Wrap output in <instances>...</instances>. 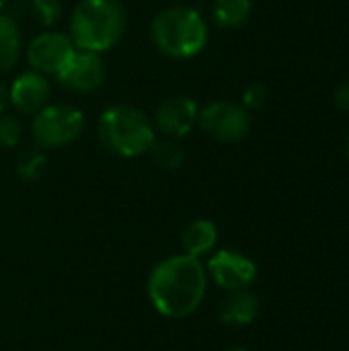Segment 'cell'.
<instances>
[{"instance_id": "obj_23", "label": "cell", "mask_w": 349, "mask_h": 351, "mask_svg": "<svg viewBox=\"0 0 349 351\" xmlns=\"http://www.w3.org/2000/svg\"><path fill=\"white\" fill-rule=\"evenodd\" d=\"M226 351H247L245 348H230V350H226Z\"/></svg>"}, {"instance_id": "obj_16", "label": "cell", "mask_w": 349, "mask_h": 351, "mask_svg": "<svg viewBox=\"0 0 349 351\" xmlns=\"http://www.w3.org/2000/svg\"><path fill=\"white\" fill-rule=\"evenodd\" d=\"M148 154H150L152 162L158 169H163V171H177L185 162V152H183V148L173 138L154 140V144L150 146Z\"/></svg>"}, {"instance_id": "obj_12", "label": "cell", "mask_w": 349, "mask_h": 351, "mask_svg": "<svg viewBox=\"0 0 349 351\" xmlns=\"http://www.w3.org/2000/svg\"><path fill=\"white\" fill-rule=\"evenodd\" d=\"M259 315V298L249 290L228 292L218 308V319L226 327H247Z\"/></svg>"}, {"instance_id": "obj_17", "label": "cell", "mask_w": 349, "mask_h": 351, "mask_svg": "<svg viewBox=\"0 0 349 351\" xmlns=\"http://www.w3.org/2000/svg\"><path fill=\"white\" fill-rule=\"evenodd\" d=\"M47 167V154L43 148H29L27 152L21 154L16 162V175L23 181H37Z\"/></svg>"}, {"instance_id": "obj_18", "label": "cell", "mask_w": 349, "mask_h": 351, "mask_svg": "<svg viewBox=\"0 0 349 351\" xmlns=\"http://www.w3.org/2000/svg\"><path fill=\"white\" fill-rule=\"evenodd\" d=\"M31 14L39 25L49 27L60 21L62 2L60 0H31Z\"/></svg>"}, {"instance_id": "obj_8", "label": "cell", "mask_w": 349, "mask_h": 351, "mask_svg": "<svg viewBox=\"0 0 349 351\" xmlns=\"http://www.w3.org/2000/svg\"><path fill=\"white\" fill-rule=\"evenodd\" d=\"M206 271H208V278H212V282L226 292L249 290L253 282L257 280L255 263L243 253L230 251V249H222L214 253L208 261Z\"/></svg>"}, {"instance_id": "obj_7", "label": "cell", "mask_w": 349, "mask_h": 351, "mask_svg": "<svg viewBox=\"0 0 349 351\" xmlns=\"http://www.w3.org/2000/svg\"><path fill=\"white\" fill-rule=\"evenodd\" d=\"M76 45L70 35L60 31H43L27 45V62L31 70H37L45 76H58L64 66L76 53Z\"/></svg>"}, {"instance_id": "obj_11", "label": "cell", "mask_w": 349, "mask_h": 351, "mask_svg": "<svg viewBox=\"0 0 349 351\" xmlns=\"http://www.w3.org/2000/svg\"><path fill=\"white\" fill-rule=\"evenodd\" d=\"M51 82L37 70L19 74L8 86V103L23 115H35L49 105Z\"/></svg>"}, {"instance_id": "obj_6", "label": "cell", "mask_w": 349, "mask_h": 351, "mask_svg": "<svg viewBox=\"0 0 349 351\" xmlns=\"http://www.w3.org/2000/svg\"><path fill=\"white\" fill-rule=\"evenodd\" d=\"M200 128L218 142H239L251 130L249 111L232 101H212L200 109Z\"/></svg>"}, {"instance_id": "obj_5", "label": "cell", "mask_w": 349, "mask_h": 351, "mask_svg": "<svg viewBox=\"0 0 349 351\" xmlns=\"http://www.w3.org/2000/svg\"><path fill=\"white\" fill-rule=\"evenodd\" d=\"M84 128V115L74 105H47L33 119V140L43 150L72 144Z\"/></svg>"}, {"instance_id": "obj_2", "label": "cell", "mask_w": 349, "mask_h": 351, "mask_svg": "<svg viewBox=\"0 0 349 351\" xmlns=\"http://www.w3.org/2000/svg\"><path fill=\"white\" fill-rule=\"evenodd\" d=\"M125 25L119 0H80L70 14V37L78 49L103 53L121 41Z\"/></svg>"}, {"instance_id": "obj_1", "label": "cell", "mask_w": 349, "mask_h": 351, "mask_svg": "<svg viewBox=\"0 0 349 351\" xmlns=\"http://www.w3.org/2000/svg\"><path fill=\"white\" fill-rule=\"evenodd\" d=\"M208 271L204 263L189 255H173L158 261L146 282L152 308L171 321L191 317L204 302Z\"/></svg>"}, {"instance_id": "obj_3", "label": "cell", "mask_w": 349, "mask_h": 351, "mask_svg": "<svg viewBox=\"0 0 349 351\" xmlns=\"http://www.w3.org/2000/svg\"><path fill=\"white\" fill-rule=\"evenodd\" d=\"M150 37L160 53L173 60H187L206 47L208 23L191 6H167L152 19Z\"/></svg>"}, {"instance_id": "obj_24", "label": "cell", "mask_w": 349, "mask_h": 351, "mask_svg": "<svg viewBox=\"0 0 349 351\" xmlns=\"http://www.w3.org/2000/svg\"><path fill=\"white\" fill-rule=\"evenodd\" d=\"M6 6V0H0V12H2V8Z\"/></svg>"}, {"instance_id": "obj_10", "label": "cell", "mask_w": 349, "mask_h": 351, "mask_svg": "<svg viewBox=\"0 0 349 351\" xmlns=\"http://www.w3.org/2000/svg\"><path fill=\"white\" fill-rule=\"evenodd\" d=\"M58 82L74 93H93L105 80V64L101 53L76 49L72 60L56 76Z\"/></svg>"}, {"instance_id": "obj_14", "label": "cell", "mask_w": 349, "mask_h": 351, "mask_svg": "<svg viewBox=\"0 0 349 351\" xmlns=\"http://www.w3.org/2000/svg\"><path fill=\"white\" fill-rule=\"evenodd\" d=\"M23 53V39L19 23L10 16L0 12V72L12 70Z\"/></svg>"}, {"instance_id": "obj_4", "label": "cell", "mask_w": 349, "mask_h": 351, "mask_svg": "<svg viewBox=\"0 0 349 351\" xmlns=\"http://www.w3.org/2000/svg\"><path fill=\"white\" fill-rule=\"evenodd\" d=\"M101 144L123 158H134L148 154L156 140V130L152 119L138 107L132 105H111L107 107L97 123Z\"/></svg>"}, {"instance_id": "obj_19", "label": "cell", "mask_w": 349, "mask_h": 351, "mask_svg": "<svg viewBox=\"0 0 349 351\" xmlns=\"http://www.w3.org/2000/svg\"><path fill=\"white\" fill-rule=\"evenodd\" d=\"M21 136H23L21 121L14 115L2 111L0 113V146L12 148L21 142Z\"/></svg>"}, {"instance_id": "obj_9", "label": "cell", "mask_w": 349, "mask_h": 351, "mask_svg": "<svg viewBox=\"0 0 349 351\" xmlns=\"http://www.w3.org/2000/svg\"><path fill=\"white\" fill-rule=\"evenodd\" d=\"M197 115H200L197 103L191 97L177 95V97L165 99L156 107L152 123H154V130L163 132L167 138L177 140V138L187 136L193 130V125L197 123Z\"/></svg>"}, {"instance_id": "obj_13", "label": "cell", "mask_w": 349, "mask_h": 351, "mask_svg": "<svg viewBox=\"0 0 349 351\" xmlns=\"http://www.w3.org/2000/svg\"><path fill=\"white\" fill-rule=\"evenodd\" d=\"M218 243V228L208 218H197L187 224L181 237V245L185 255L202 259L204 255H210L216 249Z\"/></svg>"}, {"instance_id": "obj_22", "label": "cell", "mask_w": 349, "mask_h": 351, "mask_svg": "<svg viewBox=\"0 0 349 351\" xmlns=\"http://www.w3.org/2000/svg\"><path fill=\"white\" fill-rule=\"evenodd\" d=\"M6 105H8V86L0 80V113L4 111Z\"/></svg>"}, {"instance_id": "obj_21", "label": "cell", "mask_w": 349, "mask_h": 351, "mask_svg": "<svg viewBox=\"0 0 349 351\" xmlns=\"http://www.w3.org/2000/svg\"><path fill=\"white\" fill-rule=\"evenodd\" d=\"M335 105L341 111H349V80L335 90Z\"/></svg>"}, {"instance_id": "obj_25", "label": "cell", "mask_w": 349, "mask_h": 351, "mask_svg": "<svg viewBox=\"0 0 349 351\" xmlns=\"http://www.w3.org/2000/svg\"><path fill=\"white\" fill-rule=\"evenodd\" d=\"M348 156H349V136H348Z\"/></svg>"}, {"instance_id": "obj_20", "label": "cell", "mask_w": 349, "mask_h": 351, "mask_svg": "<svg viewBox=\"0 0 349 351\" xmlns=\"http://www.w3.org/2000/svg\"><path fill=\"white\" fill-rule=\"evenodd\" d=\"M267 101V86L263 82H253L243 93V107L249 109H261Z\"/></svg>"}, {"instance_id": "obj_15", "label": "cell", "mask_w": 349, "mask_h": 351, "mask_svg": "<svg viewBox=\"0 0 349 351\" xmlns=\"http://www.w3.org/2000/svg\"><path fill=\"white\" fill-rule=\"evenodd\" d=\"M251 0H216L214 2V21L222 29L243 27L251 16Z\"/></svg>"}]
</instances>
